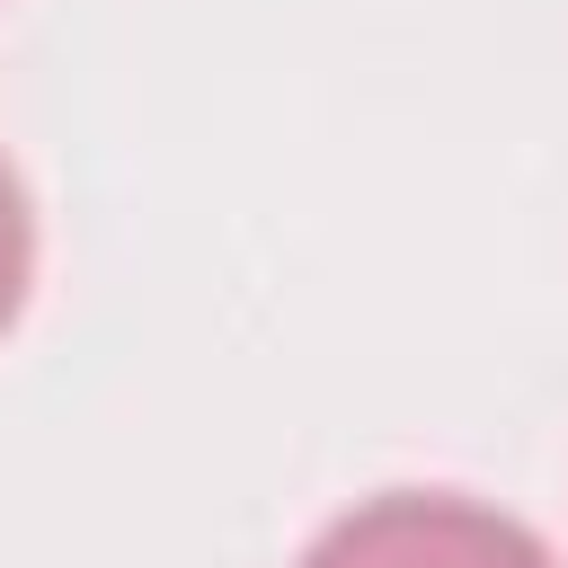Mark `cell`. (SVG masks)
<instances>
[{
	"instance_id": "obj_1",
	"label": "cell",
	"mask_w": 568,
	"mask_h": 568,
	"mask_svg": "<svg viewBox=\"0 0 568 568\" xmlns=\"http://www.w3.org/2000/svg\"><path fill=\"white\" fill-rule=\"evenodd\" d=\"M302 568H550V550L497 506H470L444 488H390L337 515Z\"/></svg>"
},
{
	"instance_id": "obj_2",
	"label": "cell",
	"mask_w": 568,
	"mask_h": 568,
	"mask_svg": "<svg viewBox=\"0 0 568 568\" xmlns=\"http://www.w3.org/2000/svg\"><path fill=\"white\" fill-rule=\"evenodd\" d=\"M27 266H36V231H27V195H18V178L0 160V328L27 302Z\"/></svg>"
}]
</instances>
